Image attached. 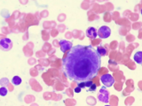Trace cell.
Instances as JSON below:
<instances>
[{"mask_svg":"<svg viewBox=\"0 0 142 106\" xmlns=\"http://www.w3.org/2000/svg\"><path fill=\"white\" fill-rule=\"evenodd\" d=\"M80 91H81V88H79L78 86H77V87L75 89V92H76V93H79Z\"/></svg>","mask_w":142,"mask_h":106,"instance_id":"e0dca14e","label":"cell"},{"mask_svg":"<svg viewBox=\"0 0 142 106\" xmlns=\"http://www.w3.org/2000/svg\"><path fill=\"white\" fill-rule=\"evenodd\" d=\"M87 103L90 105H95L96 104V101L94 98H91V97H88L87 99Z\"/></svg>","mask_w":142,"mask_h":106,"instance_id":"7c38bea8","label":"cell"},{"mask_svg":"<svg viewBox=\"0 0 142 106\" xmlns=\"http://www.w3.org/2000/svg\"><path fill=\"white\" fill-rule=\"evenodd\" d=\"M101 81H102V83L107 88L113 86V84H114V78H113V76L110 75V74L102 75L101 77Z\"/></svg>","mask_w":142,"mask_h":106,"instance_id":"5b68a950","label":"cell"},{"mask_svg":"<svg viewBox=\"0 0 142 106\" xmlns=\"http://www.w3.org/2000/svg\"><path fill=\"white\" fill-rule=\"evenodd\" d=\"M7 95V89H5V87H2L1 89H0V95H2V97H5V95Z\"/></svg>","mask_w":142,"mask_h":106,"instance_id":"8fae6325","label":"cell"},{"mask_svg":"<svg viewBox=\"0 0 142 106\" xmlns=\"http://www.w3.org/2000/svg\"><path fill=\"white\" fill-rule=\"evenodd\" d=\"M91 84H93V81H85V87H86V88H90V87H91Z\"/></svg>","mask_w":142,"mask_h":106,"instance_id":"2e32d148","label":"cell"},{"mask_svg":"<svg viewBox=\"0 0 142 106\" xmlns=\"http://www.w3.org/2000/svg\"><path fill=\"white\" fill-rule=\"evenodd\" d=\"M101 57L91 46H73L63 57L62 69L66 76L74 81H91L99 71Z\"/></svg>","mask_w":142,"mask_h":106,"instance_id":"6da1fadb","label":"cell"},{"mask_svg":"<svg viewBox=\"0 0 142 106\" xmlns=\"http://www.w3.org/2000/svg\"><path fill=\"white\" fill-rule=\"evenodd\" d=\"M12 82H13V85L18 86V85H20V84L21 83V79L19 77V76H14V77L13 78V81H12Z\"/></svg>","mask_w":142,"mask_h":106,"instance_id":"30bf717a","label":"cell"},{"mask_svg":"<svg viewBox=\"0 0 142 106\" xmlns=\"http://www.w3.org/2000/svg\"><path fill=\"white\" fill-rule=\"evenodd\" d=\"M98 99L104 103H108V91L105 88H101V89L98 93Z\"/></svg>","mask_w":142,"mask_h":106,"instance_id":"277c9868","label":"cell"},{"mask_svg":"<svg viewBox=\"0 0 142 106\" xmlns=\"http://www.w3.org/2000/svg\"><path fill=\"white\" fill-rule=\"evenodd\" d=\"M98 35L99 36V38L101 39H105V38H107L110 36L111 34V29L109 28L107 26H103V27H101L98 30Z\"/></svg>","mask_w":142,"mask_h":106,"instance_id":"3957f363","label":"cell"},{"mask_svg":"<svg viewBox=\"0 0 142 106\" xmlns=\"http://www.w3.org/2000/svg\"><path fill=\"white\" fill-rule=\"evenodd\" d=\"M13 47V43L8 38H3L0 40V49L3 51H8Z\"/></svg>","mask_w":142,"mask_h":106,"instance_id":"7a4b0ae2","label":"cell"},{"mask_svg":"<svg viewBox=\"0 0 142 106\" xmlns=\"http://www.w3.org/2000/svg\"><path fill=\"white\" fill-rule=\"evenodd\" d=\"M97 52L99 54L101 57H104V56H107V51L105 49V48L103 47V46H99V47L97 48Z\"/></svg>","mask_w":142,"mask_h":106,"instance_id":"ba28073f","label":"cell"},{"mask_svg":"<svg viewBox=\"0 0 142 106\" xmlns=\"http://www.w3.org/2000/svg\"><path fill=\"white\" fill-rule=\"evenodd\" d=\"M134 60L136 63H138V64H140L142 63V52L141 51H139V52H137L134 55Z\"/></svg>","mask_w":142,"mask_h":106,"instance_id":"9c48e42d","label":"cell"},{"mask_svg":"<svg viewBox=\"0 0 142 106\" xmlns=\"http://www.w3.org/2000/svg\"><path fill=\"white\" fill-rule=\"evenodd\" d=\"M60 45H61V50L62 52H67L68 51L72 48V43L69 41H67V40H61L60 41Z\"/></svg>","mask_w":142,"mask_h":106,"instance_id":"8992f818","label":"cell"},{"mask_svg":"<svg viewBox=\"0 0 142 106\" xmlns=\"http://www.w3.org/2000/svg\"><path fill=\"white\" fill-rule=\"evenodd\" d=\"M86 35H87V37H89L90 39H91V40H93V39H95L96 37H97V35H98V33H97V30L94 28V27H89V28L86 30Z\"/></svg>","mask_w":142,"mask_h":106,"instance_id":"52a82bcc","label":"cell"},{"mask_svg":"<svg viewBox=\"0 0 142 106\" xmlns=\"http://www.w3.org/2000/svg\"><path fill=\"white\" fill-rule=\"evenodd\" d=\"M0 83H1V85L4 87V85H5V84H8V80H7V79H5V78H4V79L1 80Z\"/></svg>","mask_w":142,"mask_h":106,"instance_id":"4fadbf2b","label":"cell"},{"mask_svg":"<svg viewBox=\"0 0 142 106\" xmlns=\"http://www.w3.org/2000/svg\"><path fill=\"white\" fill-rule=\"evenodd\" d=\"M96 90V85L95 84H91V87H90V89H89V91H95Z\"/></svg>","mask_w":142,"mask_h":106,"instance_id":"5bb4252c","label":"cell"},{"mask_svg":"<svg viewBox=\"0 0 142 106\" xmlns=\"http://www.w3.org/2000/svg\"><path fill=\"white\" fill-rule=\"evenodd\" d=\"M78 87L83 89V88H85V81H82V82L78 83Z\"/></svg>","mask_w":142,"mask_h":106,"instance_id":"9a60e30c","label":"cell"}]
</instances>
